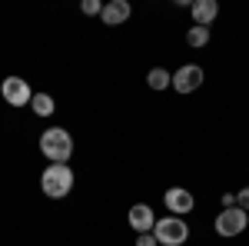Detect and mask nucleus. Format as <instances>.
<instances>
[{"label": "nucleus", "mask_w": 249, "mask_h": 246, "mask_svg": "<svg viewBox=\"0 0 249 246\" xmlns=\"http://www.w3.org/2000/svg\"><path fill=\"white\" fill-rule=\"evenodd\" d=\"M30 107H34V114H37V116H50V114H53V96H50V94H34Z\"/></svg>", "instance_id": "11"}, {"label": "nucleus", "mask_w": 249, "mask_h": 246, "mask_svg": "<svg viewBox=\"0 0 249 246\" xmlns=\"http://www.w3.org/2000/svg\"><path fill=\"white\" fill-rule=\"evenodd\" d=\"M153 236H156V243H160V246H179V243H186L190 227H186L183 216H163V220H156Z\"/></svg>", "instance_id": "3"}, {"label": "nucleus", "mask_w": 249, "mask_h": 246, "mask_svg": "<svg viewBox=\"0 0 249 246\" xmlns=\"http://www.w3.org/2000/svg\"><path fill=\"white\" fill-rule=\"evenodd\" d=\"M0 94H3V100H7L10 107H27V103L34 100V90H30L27 80H20V76H7V80L0 83Z\"/></svg>", "instance_id": "5"}, {"label": "nucleus", "mask_w": 249, "mask_h": 246, "mask_svg": "<svg viewBox=\"0 0 249 246\" xmlns=\"http://www.w3.org/2000/svg\"><path fill=\"white\" fill-rule=\"evenodd\" d=\"M186 43H190V47H206V43H210V27H196V23H193L190 34H186Z\"/></svg>", "instance_id": "12"}, {"label": "nucleus", "mask_w": 249, "mask_h": 246, "mask_svg": "<svg viewBox=\"0 0 249 246\" xmlns=\"http://www.w3.org/2000/svg\"><path fill=\"white\" fill-rule=\"evenodd\" d=\"M236 207H239V209H246V213H249V187L236 193Z\"/></svg>", "instance_id": "15"}, {"label": "nucleus", "mask_w": 249, "mask_h": 246, "mask_svg": "<svg viewBox=\"0 0 249 246\" xmlns=\"http://www.w3.org/2000/svg\"><path fill=\"white\" fill-rule=\"evenodd\" d=\"M40 187L43 193L50 196V200H63L70 189H73V170L67 167V163H50L43 176H40Z\"/></svg>", "instance_id": "2"}, {"label": "nucleus", "mask_w": 249, "mask_h": 246, "mask_svg": "<svg viewBox=\"0 0 249 246\" xmlns=\"http://www.w3.org/2000/svg\"><path fill=\"white\" fill-rule=\"evenodd\" d=\"M40 153L53 163H67L70 153H73V136L63 130V127H50V130L40 133Z\"/></svg>", "instance_id": "1"}, {"label": "nucleus", "mask_w": 249, "mask_h": 246, "mask_svg": "<svg viewBox=\"0 0 249 246\" xmlns=\"http://www.w3.org/2000/svg\"><path fill=\"white\" fill-rule=\"evenodd\" d=\"M146 80H150V87H153V90H166V87L173 83V76L166 74L163 67H156V70H150V76H146Z\"/></svg>", "instance_id": "13"}, {"label": "nucleus", "mask_w": 249, "mask_h": 246, "mask_svg": "<svg viewBox=\"0 0 249 246\" xmlns=\"http://www.w3.org/2000/svg\"><path fill=\"white\" fill-rule=\"evenodd\" d=\"M246 227H249V213L239 209V207H230L216 216V233L219 236H239Z\"/></svg>", "instance_id": "4"}, {"label": "nucleus", "mask_w": 249, "mask_h": 246, "mask_svg": "<svg viewBox=\"0 0 249 246\" xmlns=\"http://www.w3.org/2000/svg\"><path fill=\"white\" fill-rule=\"evenodd\" d=\"M136 246H160V243H156V236H153V233H140Z\"/></svg>", "instance_id": "16"}, {"label": "nucleus", "mask_w": 249, "mask_h": 246, "mask_svg": "<svg viewBox=\"0 0 249 246\" xmlns=\"http://www.w3.org/2000/svg\"><path fill=\"white\" fill-rule=\"evenodd\" d=\"M80 10H83L87 17H96V14H103V3H100V0H83Z\"/></svg>", "instance_id": "14"}, {"label": "nucleus", "mask_w": 249, "mask_h": 246, "mask_svg": "<svg viewBox=\"0 0 249 246\" xmlns=\"http://www.w3.org/2000/svg\"><path fill=\"white\" fill-rule=\"evenodd\" d=\"M190 10H193V23H196V27H210L213 20H216V14H219L216 0H196Z\"/></svg>", "instance_id": "10"}, {"label": "nucleus", "mask_w": 249, "mask_h": 246, "mask_svg": "<svg viewBox=\"0 0 249 246\" xmlns=\"http://www.w3.org/2000/svg\"><path fill=\"white\" fill-rule=\"evenodd\" d=\"M163 203H166L170 213L183 216V213H190V209H193V193H190V189H183V187H173V189H166Z\"/></svg>", "instance_id": "7"}, {"label": "nucleus", "mask_w": 249, "mask_h": 246, "mask_svg": "<svg viewBox=\"0 0 249 246\" xmlns=\"http://www.w3.org/2000/svg\"><path fill=\"white\" fill-rule=\"evenodd\" d=\"M199 83H203V70H199L196 63H186V67H179V70L173 74V90H176V94H193Z\"/></svg>", "instance_id": "6"}, {"label": "nucleus", "mask_w": 249, "mask_h": 246, "mask_svg": "<svg viewBox=\"0 0 249 246\" xmlns=\"http://www.w3.org/2000/svg\"><path fill=\"white\" fill-rule=\"evenodd\" d=\"M236 207V193H223V209Z\"/></svg>", "instance_id": "17"}, {"label": "nucleus", "mask_w": 249, "mask_h": 246, "mask_svg": "<svg viewBox=\"0 0 249 246\" xmlns=\"http://www.w3.org/2000/svg\"><path fill=\"white\" fill-rule=\"evenodd\" d=\"M130 14H133V10H130L126 0H110V3H103V14H100V17H103L107 27H116V23L130 20Z\"/></svg>", "instance_id": "9"}, {"label": "nucleus", "mask_w": 249, "mask_h": 246, "mask_svg": "<svg viewBox=\"0 0 249 246\" xmlns=\"http://www.w3.org/2000/svg\"><path fill=\"white\" fill-rule=\"evenodd\" d=\"M130 227H133L136 233H153V227H156L153 209L146 207V203H136V207H130Z\"/></svg>", "instance_id": "8"}]
</instances>
